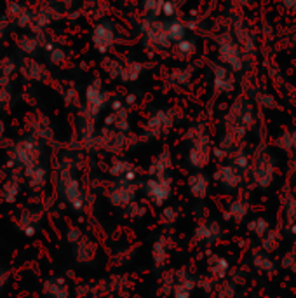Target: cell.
<instances>
[{"instance_id":"22","label":"cell","mask_w":296,"mask_h":298,"mask_svg":"<svg viewBox=\"0 0 296 298\" xmlns=\"http://www.w3.org/2000/svg\"><path fill=\"white\" fill-rule=\"evenodd\" d=\"M209 189H211V180L207 175H204L202 171H195L193 175H190L188 192L193 199L204 201V199L209 196Z\"/></svg>"},{"instance_id":"47","label":"cell","mask_w":296,"mask_h":298,"mask_svg":"<svg viewBox=\"0 0 296 298\" xmlns=\"http://www.w3.org/2000/svg\"><path fill=\"white\" fill-rule=\"evenodd\" d=\"M281 267L284 271H290V272H296V248L293 250L286 251L281 258Z\"/></svg>"},{"instance_id":"50","label":"cell","mask_w":296,"mask_h":298,"mask_svg":"<svg viewBox=\"0 0 296 298\" xmlns=\"http://www.w3.org/2000/svg\"><path fill=\"white\" fill-rule=\"evenodd\" d=\"M193 216H195L197 222H206L207 216H209V209H207L206 204H202V202H197L195 206H193Z\"/></svg>"},{"instance_id":"54","label":"cell","mask_w":296,"mask_h":298,"mask_svg":"<svg viewBox=\"0 0 296 298\" xmlns=\"http://www.w3.org/2000/svg\"><path fill=\"white\" fill-rule=\"evenodd\" d=\"M281 2H283L284 9L290 10V12H293V14H296V0H281Z\"/></svg>"},{"instance_id":"42","label":"cell","mask_w":296,"mask_h":298,"mask_svg":"<svg viewBox=\"0 0 296 298\" xmlns=\"http://www.w3.org/2000/svg\"><path fill=\"white\" fill-rule=\"evenodd\" d=\"M110 283H112V293L117 297H128L133 288V283L126 276H117Z\"/></svg>"},{"instance_id":"51","label":"cell","mask_w":296,"mask_h":298,"mask_svg":"<svg viewBox=\"0 0 296 298\" xmlns=\"http://www.w3.org/2000/svg\"><path fill=\"white\" fill-rule=\"evenodd\" d=\"M65 237H66V241H68L70 244H73V246H75V244L84 237V234H82V230L77 229V227H70V229L66 230V236Z\"/></svg>"},{"instance_id":"15","label":"cell","mask_w":296,"mask_h":298,"mask_svg":"<svg viewBox=\"0 0 296 298\" xmlns=\"http://www.w3.org/2000/svg\"><path fill=\"white\" fill-rule=\"evenodd\" d=\"M174 248V241L167 234H160L151 244V264L155 269H164L169 262V255Z\"/></svg>"},{"instance_id":"49","label":"cell","mask_w":296,"mask_h":298,"mask_svg":"<svg viewBox=\"0 0 296 298\" xmlns=\"http://www.w3.org/2000/svg\"><path fill=\"white\" fill-rule=\"evenodd\" d=\"M255 101L258 103V105H262L263 108H269V110L277 108L276 98H272L270 94H267V93H256L255 94Z\"/></svg>"},{"instance_id":"39","label":"cell","mask_w":296,"mask_h":298,"mask_svg":"<svg viewBox=\"0 0 296 298\" xmlns=\"http://www.w3.org/2000/svg\"><path fill=\"white\" fill-rule=\"evenodd\" d=\"M228 161H230L234 166H237V168L244 173H248L249 168H251V155L244 150V147L239 148V150H235L234 154L228 157Z\"/></svg>"},{"instance_id":"18","label":"cell","mask_w":296,"mask_h":298,"mask_svg":"<svg viewBox=\"0 0 296 298\" xmlns=\"http://www.w3.org/2000/svg\"><path fill=\"white\" fill-rule=\"evenodd\" d=\"M108 173L114 176L115 180H131V182H138V168L133 164L131 161L122 157H115L108 166Z\"/></svg>"},{"instance_id":"48","label":"cell","mask_w":296,"mask_h":298,"mask_svg":"<svg viewBox=\"0 0 296 298\" xmlns=\"http://www.w3.org/2000/svg\"><path fill=\"white\" fill-rule=\"evenodd\" d=\"M19 194V183L14 182V180H9V183L3 185V199L7 202H14Z\"/></svg>"},{"instance_id":"57","label":"cell","mask_w":296,"mask_h":298,"mask_svg":"<svg viewBox=\"0 0 296 298\" xmlns=\"http://www.w3.org/2000/svg\"><path fill=\"white\" fill-rule=\"evenodd\" d=\"M2 33H3V26L0 24V37H2Z\"/></svg>"},{"instance_id":"40","label":"cell","mask_w":296,"mask_h":298,"mask_svg":"<svg viewBox=\"0 0 296 298\" xmlns=\"http://www.w3.org/2000/svg\"><path fill=\"white\" fill-rule=\"evenodd\" d=\"M174 283H176V271H164V274L160 276V281H158V293L162 297L172 295Z\"/></svg>"},{"instance_id":"43","label":"cell","mask_w":296,"mask_h":298,"mask_svg":"<svg viewBox=\"0 0 296 298\" xmlns=\"http://www.w3.org/2000/svg\"><path fill=\"white\" fill-rule=\"evenodd\" d=\"M164 3H165V0H143L142 9H143V12L147 14V17L157 19V17L164 12Z\"/></svg>"},{"instance_id":"10","label":"cell","mask_w":296,"mask_h":298,"mask_svg":"<svg viewBox=\"0 0 296 298\" xmlns=\"http://www.w3.org/2000/svg\"><path fill=\"white\" fill-rule=\"evenodd\" d=\"M107 101H108V93L105 91L103 84L98 79L93 80L86 91V115L91 120H94L98 117V113L105 108Z\"/></svg>"},{"instance_id":"8","label":"cell","mask_w":296,"mask_h":298,"mask_svg":"<svg viewBox=\"0 0 296 298\" xmlns=\"http://www.w3.org/2000/svg\"><path fill=\"white\" fill-rule=\"evenodd\" d=\"M176 117H178V113L172 108H160L153 112L147 120V134L151 138L167 134L174 126Z\"/></svg>"},{"instance_id":"34","label":"cell","mask_w":296,"mask_h":298,"mask_svg":"<svg viewBox=\"0 0 296 298\" xmlns=\"http://www.w3.org/2000/svg\"><path fill=\"white\" fill-rule=\"evenodd\" d=\"M193 77V70L190 66H183V68H174L169 75V82L176 87H183V86H188L190 80Z\"/></svg>"},{"instance_id":"41","label":"cell","mask_w":296,"mask_h":298,"mask_svg":"<svg viewBox=\"0 0 296 298\" xmlns=\"http://www.w3.org/2000/svg\"><path fill=\"white\" fill-rule=\"evenodd\" d=\"M167 33H169V38H171L172 44H176V42H179V40L185 38L186 24L183 23V21H178V19L167 21Z\"/></svg>"},{"instance_id":"21","label":"cell","mask_w":296,"mask_h":298,"mask_svg":"<svg viewBox=\"0 0 296 298\" xmlns=\"http://www.w3.org/2000/svg\"><path fill=\"white\" fill-rule=\"evenodd\" d=\"M206 269L211 278H214L216 281H221V279L230 276L232 265L228 262V258L223 257V255H209L206 262Z\"/></svg>"},{"instance_id":"46","label":"cell","mask_w":296,"mask_h":298,"mask_svg":"<svg viewBox=\"0 0 296 298\" xmlns=\"http://www.w3.org/2000/svg\"><path fill=\"white\" fill-rule=\"evenodd\" d=\"M228 278H230L237 286H242V285H246V283H248V279H249V269L234 267L230 271V276H228Z\"/></svg>"},{"instance_id":"45","label":"cell","mask_w":296,"mask_h":298,"mask_svg":"<svg viewBox=\"0 0 296 298\" xmlns=\"http://www.w3.org/2000/svg\"><path fill=\"white\" fill-rule=\"evenodd\" d=\"M216 279L214 278H211L209 274H206V276H197V288L199 290H202L204 293H214V290H216Z\"/></svg>"},{"instance_id":"11","label":"cell","mask_w":296,"mask_h":298,"mask_svg":"<svg viewBox=\"0 0 296 298\" xmlns=\"http://www.w3.org/2000/svg\"><path fill=\"white\" fill-rule=\"evenodd\" d=\"M214 182L220 183L225 190H239L246 182V173L228 162V164H221L214 171Z\"/></svg>"},{"instance_id":"5","label":"cell","mask_w":296,"mask_h":298,"mask_svg":"<svg viewBox=\"0 0 296 298\" xmlns=\"http://www.w3.org/2000/svg\"><path fill=\"white\" fill-rule=\"evenodd\" d=\"M140 192V183L131 182V180H115L110 187L107 189L105 196H107L108 202L114 208L124 209L128 204H131L133 201H136Z\"/></svg>"},{"instance_id":"53","label":"cell","mask_w":296,"mask_h":298,"mask_svg":"<svg viewBox=\"0 0 296 298\" xmlns=\"http://www.w3.org/2000/svg\"><path fill=\"white\" fill-rule=\"evenodd\" d=\"M51 61L54 63V65H59L61 61H65V51H61V49H54V51L51 52Z\"/></svg>"},{"instance_id":"6","label":"cell","mask_w":296,"mask_h":298,"mask_svg":"<svg viewBox=\"0 0 296 298\" xmlns=\"http://www.w3.org/2000/svg\"><path fill=\"white\" fill-rule=\"evenodd\" d=\"M140 30H142L147 44L151 45V47L167 49L172 45L171 38H169V33H167V21L147 17V19L142 23V28H140Z\"/></svg>"},{"instance_id":"9","label":"cell","mask_w":296,"mask_h":298,"mask_svg":"<svg viewBox=\"0 0 296 298\" xmlns=\"http://www.w3.org/2000/svg\"><path fill=\"white\" fill-rule=\"evenodd\" d=\"M61 192L63 197L66 199V202L75 211H82L86 208V194H84L80 182L75 176H72V173L68 171L61 173Z\"/></svg>"},{"instance_id":"30","label":"cell","mask_w":296,"mask_h":298,"mask_svg":"<svg viewBox=\"0 0 296 298\" xmlns=\"http://www.w3.org/2000/svg\"><path fill=\"white\" fill-rule=\"evenodd\" d=\"M235 38H237L239 45H241L246 58H248V54L255 52V42H253L251 33H249V30L246 26H242V24H237V26H235Z\"/></svg>"},{"instance_id":"31","label":"cell","mask_w":296,"mask_h":298,"mask_svg":"<svg viewBox=\"0 0 296 298\" xmlns=\"http://www.w3.org/2000/svg\"><path fill=\"white\" fill-rule=\"evenodd\" d=\"M145 72V65L140 61H128L124 63V70H122L121 80L122 82H135Z\"/></svg>"},{"instance_id":"16","label":"cell","mask_w":296,"mask_h":298,"mask_svg":"<svg viewBox=\"0 0 296 298\" xmlns=\"http://www.w3.org/2000/svg\"><path fill=\"white\" fill-rule=\"evenodd\" d=\"M195 290H197V276L190 274L186 269L176 271V283H174V288H172V297L192 298Z\"/></svg>"},{"instance_id":"25","label":"cell","mask_w":296,"mask_h":298,"mask_svg":"<svg viewBox=\"0 0 296 298\" xmlns=\"http://www.w3.org/2000/svg\"><path fill=\"white\" fill-rule=\"evenodd\" d=\"M98 251V244L94 243L91 237L84 236L79 243L75 244V257L79 264H89V262L94 260Z\"/></svg>"},{"instance_id":"52","label":"cell","mask_w":296,"mask_h":298,"mask_svg":"<svg viewBox=\"0 0 296 298\" xmlns=\"http://www.w3.org/2000/svg\"><path fill=\"white\" fill-rule=\"evenodd\" d=\"M164 16H167V17H174L176 14H178V5H176V2L174 0H165V3H164Z\"/></svg>"},{"instance_id":"55","label":"cell","mask_w":296,"mask_h":298,"mask_svg":"<svg viewBox=\"0 0 296 298\" xmlns=\"http://www.w3.org/2000/svg\"><path fill=\"white\" fill-rule=\"evenodd\" d=\"M286 232L290 236H296V223H286Z\"/></svg>"},{"instance_id":"13","label":"cell","mask_w":296,"mask_h":298,"mask_svg":"<svg viewBox=\"0 0 296 298\" xmlns=\"http://www.w3.org/2000/svg\"><path fill=\"white\" fill-rule=\"evenodd\" d=\"M93 44L98 52L107 54L115 44V28L112 21H100L93 30Z\"/></svg>"},{"instance_id":"2","label":"cell","mask_w":296,"mask_h":298,"mask_svg":"<svg viewBox=\"0 0 296 298\" xmlns=\"http://www.w3.org/2000/svg\"><path fill=\"white\" fill-rule=\"evenodd\" d=\"M188 141H190V148H188V164L193 169L200 171L204 169L207 164L211 162L213 157V148H211V138L207 134L206 127L204 126H193L188 131Z\"/></svg>"},{"instance_id":"17","label":"cell","mask_w":296,"mask_h":298,"mask_svg":"<svg viewBox=\"0 0 296 298\" xmlns=\"http://www.w3.org/2000/svg\"><path fill=\"white\" fill-rule=\"evenodd\" d=\"M14 157H16L17 162L24 166V168H30V166H35L38 162V157H40V147L35 140H24L14 148Z\"/></svg>"},{"instance_id":"26","label":"cell","mask_w":296,"mask_h":298,"mask_svg":"<svg viewBox=\"0 0 296 298\" xmlns=\"http://www.w3.org/2000/svg\"><path fill=\"white\" fill-rule=\"evenodd\" d=\"M44 295L47 298H70L68 283L63 278H51L44 283Z\"/></svg>"},{"instance_id":"33","label":"cell","mask_w":296,"mask_h":298,"mask_svg":"<svg viewBox=\"0 0 296 298\" xmlns=\"http://www.w3.org/2000/svg\"><path fill=\"white\" fill-rule=\"evenodd\" d=\"M276 145L283 152L290 155H296V129H288L276 140Z\"/></svg>"},{"instance_id":"28","label":"cell","mask_w":296,"mask_h":298,"mask_svg":"<svg viewBox=\"0 0 296 298\" xmlns=\"http://www.w3.org/2000/svg\"><path fill=\"white\" fill-rule=\"evenodd\" d=\"M270 230H272V223L265 216H255L248 222V232L258 239H263Z\"/></svg>"},{"instance_id":"35","label":"cell","mask_w":296,"mask_h":298,"mask_svg":"<svg viewBox=\"0 0 296 298\" xmlns=\"http://www.w3.org/2000/svg\"><path fill=\"white\" fill-rule=\"evenodd\" d=\"M124 218L126 220H142L143 216L147 215V211H148V206H147V202L145 201H133L131 204H128L124 209Z\"/></svg>"},{"instance_id":"36","label":"cell","mask_w":296,"mask_h":298,"mask_svg":"<svg viewBox=\"0 0 296 298\" xmlns=\"http://www.w3.org/2000/svg\"><path fill=\"white\" fill-rule=\"evenodd\" d=\"M197 51V45L193 40H188V38H183V40L176 42L174 44V56L178 59H190Z\"/></svg>"},{"instance_id":"37","label":"cell","mask_w":296,"mask_h":298,"mask_svg":"<svg viewBox=\"0 0 296 298\" xmlns=\"http://www.w3.org/2000/svg\"><path fill=\"white\" fill-rule=\"evenodd\" d=\"M101 66L103 70L108 73V77L112 79H121L122 75V70H124V61L117 58H112V56H105L103 61H101Z\"/></svg>"},{"instance_id":"58","label":"cell","mask_w":296,"mask_h":298,"mask_svg":"<svg viewBox=\"0 0 296 298\" xmlns=\"http://www.w3.org/2000/svg\"><path fill=\"white\" fill-rule=\"evenodd\" d=\"M295 171H296V155H295Z\"/></svg>"},{"instance_id":"29","label":"cell","mask_w":296,"mask_h":298,"mask_svg":"<svg viewBox=\"0 0 296 298\" xmlns=\"http://www.w3.org/2000/svg\"><path fill=\"white\" fill-rule=\"evenodd\" d=\"M281 243H283V229H281V227H272V230H270V232L262 239L260 248H262V250H265L267 253L272 255V253H276V251L279 250Z\"/></svg>"},{"instance_id":"32","label":"cell","mask_w":296,"mask_h":298,"mask_svg":"<svg viewBox=\"0 0 296 298\" xmlns=\"http://www.w3.org/2000/svg\"><path fill=\"white\" fill-rule=\"evenodd\" d=\"M24 176H26L28 183H30L33 189H40V187L45 183L47 173H45V169L42 168V166L35 164V166H30V168L24 169Z\"/></svg>"},{"instance_id":"4","label":"cell","mask_w":296,"mask_h":298,"mask_svg":"<svg viewBox=\"0 0 296 298\" xmlns=\"http://www.w3.org/2000/svg\"><path fill=\"white\" fill-rule=\"evenodd\" d=\"M143 194L147 202L155 208H164L172 197V178L171 176H150L143 183Z\"/></svg>"},{"instance_id":"1","label":"cell","mask_w":296,"mask_h":298,"mask_svg":"<svg viewBox=\"0 0 296 298\" xmlns=\"http://www.w3.org/2000/svg\"><path fill=\"white\" fill-rule=\"evenodd\" d=\"M249 182L256 189H269L276 182L277 175V164L274 155L265 145H260L251 155V168L248 171Z\"/></svg>"},{"instance_id":"56","label":"cell","mask_w":296,"mask_h":298,"mask_svg":"<svg viewBox=\"0 0 296 298\" xmlns=\"http://www.w3.org/2000/svg\"><path fill=\"white\" fill-rule=\"evenodd\" d=\"M7 278H9V274H7L5 271H2V269H0V288H2V286L5 285Z\"/></svg>"},{"instance_id":"14","label":"cell","mask_w":296,"mask_h":298,"mask_svg":"<svg viewBox=\"0 0 296 298\" xmlns=\"http://www.w3.org/2000/svg\"><path fill=\"white\" fill-rule=\"evenodd\" d=\"M211 72H213V89L216 94H228L235 89L234 73L228 66L211 63Z\"/></svg>"},{"instance_id":"12","label":"cell","mask_w":296,"mask_h":298,"mask_svg":"<svg viewBox=\"0 0 296 298\" xmlns=\"http://www.w3.org/2000/svg\"><path fill=\"white\" fill-rule=\"evenodd\" d=\"M98 145H100L103 150L110 152V154H122V152L131 147V141H129L128 133H122V131L107 127V129L101 133V136L98 138Z\"/></svg>"},{"instance_id":"7","label":"cell","mask_w":296,"mask_h":298,"mask_svg":"<svg viewBox=\"0 0 296 298\" xmlns=\"http://www.w3.org/2000/svg\"><path fill=\"white\" fill-rule=\"evenodd\" d=\"M225 236V230L221 223L216 220H206V222L197 223L192 234V244L193 246H213L218 241H221Z\"/></svg>"},{"instance_id":"20","label":"cell","mask_w":296,"mask_h":298,"mask_svg":"<svg viewBox=\"0 0 296 298\" xmlns=\"http://www.w3.org/2000/svg\"><path fill=\"white\" fill-rule=\"evenodd\" d=\"M249 264H251V269H255L258 274H274L277 271V264L272 258V255L267 253L262 248H256L251 251Z\"/></svg>"},{"instance_id":"3","label":"cell","mask_w":296,"mask_h":298,"mask_svg":"<svg viewBox=\"0 0 296 298\" xmlns=\"http://www.w3.org/2000/svg\"><path fill=\"white\" fill-rule=\"evenodd\" d=\"M218 58H220L221 65L228 66L232 72H241L244 68V52H242L237 38L228 31L218 37Z\"/></svg>"},{"instance_id":"23","label":"cell","mask_w":296,"mask_h":298,"mask_svg":"<svg viewBox=\"0 0 296 298\" xmlns=\"http://www.w3.org/2000/svg\"><path fill=\"white\" fill-rule=\"evenodd\" d=\"M172 169V155L171 150L164 148L160 150L148 166V175L150 176H167Z\"/></svg>"},{"instance_id":"44","label":"cell","mask_w":296,"mask_h":298,"mask_svg":"<svg viewBox=\"0 0 296 298\" xmlns=\"http://www.w3.org/2000/svg\"><path fill=\"white\" fill-rule=\"evenodd\" d=\"M178 218H179V211H178V208L176 206H164L162 208V211H160V223L164 227H172L176 222H178Z\"/></svg>"},{"instance_id":"27","label":"cell","mask_w":296,"mask_h":298,"mask_svg":"<svg viewBox=\"0 0 296 298\" xmlns=\"http://www.w3.org/2000/svg\"><path fill=\"white\" fill-rule=\"evenodd\" d=\"M281 202H283L284 222L296 223V194L286 189L281 196Z\"/></svg>"},{"instance_id":"38","label":"cell","mask_w":296,"mask_h":298,"mask_svg":"<svg viewBox=\"0 0 296 298\" xmlns=\"http://www.w3.org/2000/svg\"><path fill=\"white\" fill-rule=\"evenodd\" d=\"M237 288L239 286L232 281L230 278H225L221 281L216 283V290H214V295L218 298H235L237 295Z\"/></svg>"},{"instance_id":"24","label":"cell","mask_w":296,"mask_h":298,"mask_svg":"<svg viewBox=\"0 0 296 298\" xmlns=\"http://www.w3.org/2000/svg\"><path fill=\"white\" fill-rule=\"evenodd\" d=\"M107 126L112 129L122 131V133L129 131V112L124 108L121 101L114 103V108H112L110 115L107 117Z\"/></svg>"},{"instance_id":"19","label":"cell","mask_w":296,"mask_h":298,"mask_svg":"<svg viewBox=\"0 0 296 298\" xmlns=\"http://www.w3.org/2000/svg\"><path fill=\"white\" fill-rule=\"evenodd\" d=\"M249 211H251V206H249L248 199L235 197L227 204V208H225V211H223V218L228 220V222H234V223H242L246 218H248Z\"/></svg>"}]
</instances>
